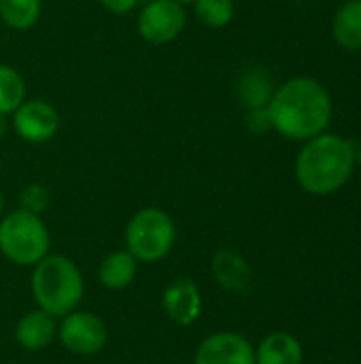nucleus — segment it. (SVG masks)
I'll return each mask as SVG.
<instances>
[{"mask_svg":"<svg viewBox=\"0 0 361 364\" xmlns=\"http://www.w3.org/2000/svg\"><path fill=\"white\" fill-rule=\"evenodd\" d=\"M191 6H194L196 19L202 26L213 28V30L226 28L234 19V13H236L234 0H194Z\"/></svg>","mask_w":361,"mask_h":364,"instance_id":"6ab92c4d","label":"nucleus"},{"mask_svg":"<svg viewBox=\"0 0 361 364\" xmlns=\"http://www.w3.org/2000/svg\"><path fill=\"white\" fill-rule=\"evenodd\" d=\"M194 364H255V346L240 333L219 331L200 341Z\"/></svg>","mask_w":361,"mask_h":364,"instance_id":"1a4fd4ad","label":"nucleus"},{"mask_svg":"<svg viewBox=\"0 0 361 364\" xmlns=\"http://www.w3.org/2000/svg\"><path fill=\"white\" fill-rule=\"evenodd\" d=\"M138 275V260L128 250L111 252L98 267V282L106 290H126Z\"/></svg>","mask_w":361,"mask_h":364,"instance_id":"4468645a","label":"nucleus"},{"mask_svg":"<svg viewBox=\"0 0 361 364\" xmlns=\"http://www.w3.org/2000/svg\"><path fill=\"white\" fill-rule=\"evenodd\" d=\"M211 271L215 282L228 292H245L253 277L249 260L234 250H219L213 256Z\"/></svg>","mask_w":361,"mask_h":364,"instance_id":"f8f14e48","label":"nucleus"},{"mask_svg":"<svg viewBox=\"0 0 361 364\" xmlns=\"http://www.w3.org/2000/svg\"><path fill=\"white\" fill-rule=\"evenodd\" d=\"M113 15H128L136 9L138 0H98Z\"/></svg>","mask_w":361,"mask_h":364,"instance_id":"4be33fe9","label":"nucleus"},{"mask_svg":"<svg viewBox=\"0 0 361 364\" xmlns=\"http://www.w3.org/2000/svg\"><path fill=\"white\" fill-rule=\"evenodd\" d=\"M26 100V81L11 64H0V115L11 117Z\"/></svg>","mask_w":361,"mask_h":364,"instance_id":"a211bd4d","label":"nucleus"},{"mask_svg":"<svg viewBox=\"0 0 361 364\" xmlns=\"http://www.w3.org/2000/svg\"><path fill=\"white\" fill-rule=\"evenodd\" d=\"M334 41L347 51L361 49V0H347L332 21Z\"/></svg>","mask_w":361,"mask_h":364,"instance_id":"dca6fc26","label":"nucleus"},{"mask_svg":"<svg viewBox=\"0 0 361 364\" xmlns=\"http://www.w3.org/2000/svg\"><path fill=\"white\" fill-rule=\"evenodd\" d=\"M274 94V83L272 77L266 68L255 66L249 68L240 75L238 79V100L243 107L249 109H266L270 98Z\"/></svg>","mask_w":361,"mask_h":364,"instance_id":"2eb2a0df","label":"nucleus"},{"mask_svg":"<svg viewBox=\"0 0 361 364\" xmlns=\"http://www.w3.org/2000/svg\"><path fill=\"white\" fill-rule=\"evenodd\" d=\"M11 128L26 143L40 145L51 141L60 130V115L43 98H26L11 115Z\"/></svg>","mask_w":361,"mask_h":364,"instance_id":"6e6552de","label":"nucleus"},{"mask_svg":"<svg viewBox=\"0 0 361 364\" xmlns=\"http://www.w3.org/2000/svg\"><path fill=\"white\" fill-rule=\"evenodd\" d=\"M162 307L168 320L177 326H191L200 320L204 307L200 288L189 277H177L164 288Z\"/></svg>","mask_w":361,"mask_h":364,"instance_id":"9d476101","label":"nucleus"},{"mask_svg":"<svg viewBox=\"0 0 361 364\" xmlns=\"http://www.w3.org/2000/svg\"><path fill=\"white\" fill-rule=\"evenodd\" d=\"M43 13V0H0V21L17 32L36 26Z\"/></svg>","mask_w":361,"mask_h":364,"instance_id":"f3484780","label":"nucleus"},{"mask_svg":"<svg viewBox=\"0 0 361 364\" xmlns=\"http://www.w3.org/2000/svg\"><path fill=\"white\" fill-rule=\"evenodd\" d=\"M126 250L145 264L164 260L177 243V224L160 207L138 209L126 224Z\"/></svg>","mask_w":361,"mask_h":364,"instance_id":"20e7f679","label":"nucleus"},{"mask_svg":"<svg viewBox=\"0 0 361 364\" xmlns=\"http://www.w3.org/2000/svg\"><path fill=\"white\" fill-rule=\"evenodd\" d=\"M30 290L36 307L57 320L79 307L85 282L74 260L64 254H47L32 267Z\"/></svg>","mask_w":361,"mask_h":364,"instance_id":"7ed1b4c3","label":"nucleus"},{"mask_svg":"<svg viewBox=\"0 0 361 364\" xmlns=\"http://www.w3.org/2000/svg\"><path fill=\"white\" fill-rule=\"evenodd\" d=\"M355 164H360L361 166V145L355 149Z\"/></svg>","mask_w":361,"mask_h":364,"instance_id":"b1692460","label":"nucleus"},{"mask_svg":"<svg viewBox=\"0 0 361 364\" xmlns=\"http://www.w3.org/2000/svg\"><path fill=\"white\" fill-rule=\"evenodd\" d=\"M49 190L40 183H30L26 186L21 192H19V209L28 211V213H34V215H40L47 207H49Z\"/></svg>","mask_w":361,"mask_h":364,"instance_id":"aec40b11","label":"nucleus"},{"mask_svg":"<svg viewBox=\"0 0 361 364\" xmlns=\"http://www.w3.org/2000/svg\"><path fill=\"white\" fill-rule=\"evenodd\" d=\"M57 339V322L43 309H32L15 324V341L26 352H43Z\"/></svg>","mask_w":361,"mask_h":364,"instance_id":"9b49d317","label":"nucleus"},{"mask_svg":"<svg viewBox=\"0 0 361 364\" xmlns=\"http://www.w3.org/2000/svg\"><path fill=\"white\" fill-rule=\"evenodd\" d=\"M51 247V235L40 215L15 209L0 218V254L15 267H34Z\"/></svg>","mask_w":361,"mask_h":364,"instance_id":"39448f33","label":"nucleus"},{"mask_svg":"<svg viewBox=\"0 0 361 364\" xmlns=\"http://www.w3.org/2000/svg\"><path fill=\"white\" fill-rule=\"evenodd\" d=\"M174 2H179V4H191L194 0H174Z\"/></svg>","mask_w":361,"mask_h":364,"instance_id":"a878e982","label":"nucleus"},{"mask_svg":"<svg viewBox=\"0 0 361 364\" xmlns=\"http://www.w3.org/2000/svg\"><path fill=\"white\" fill-rule=\"evenodd\" d=\"M355 147L340 134L321 132L304 141L296 164L298 186L313 196H330L345 188L355 171Z\"/></svg>","mask_w":361,"mask_h":364,"instance_id":"f03ea898","label":"nucleus"},{"mask_svg":"<svg viewBox=\"0 0 361 364\" xmlns=\"http://www.w3.org/2000/svg\"><path fill=\"white\" fill-rule=\"evenodd\" d=\"M57 324V341L77 356H96L109 341V328L94 311H70Z\"/></svg>","mask_w":361,"mask_h":364,"instance_id":"423d86ee","label":"nucleus"},{"mask_svg":"<svg viewBox=\"0 0 361 364\" xmlns=\"http://www.w3.org/2000/svg\"><path fill=\"white\" fill-rule=\"evenodd\" d=\"M245 126H247L249 132H253V134H264V132L272 130L268 109H249L247 115H245Z\"/></svg>","mask_w":361,"mask_h":364,"instance_id":"412c9836","label":"nucleus"},{"mask_svg":"<svg viewBox=\"0 0 361 364\" xmlns=\"http://www.w3.org/2000/svg\"><path fill=\"white\" fill-rule=\"evenodd\" d=\"M6 130H9V119H6V115H0V136H2Z\"/></svg>","mask_w":361,"mask_h":364,"instance_id":"5701e85b","label":"nucleus"},{"mask_svg":"<svg viewBox=\"0 0 361 364\" xmlns=\"http://www.w3.org/2000/svg\"><path fill=\"white\" fill-rule=\"evenodd\" d=\"M2 209H4V196H2V192H0V218H2Z\"/></svg>","mask_w":361,"mask_h":364,"instance_id":"393cba45","label":"nucleus"},{"mask_svg":"<svg viewBox=\"0 0 361 364\" xmlns=\"http://www.w3.org/2000/svg\"><path fill=\"white\" fill-rule=\"evenodd\" d=\"M266 109L274 132L302 143L326 132L334 115L328 87L313 77H294L274 87Z\"/></svg>","mask_w":361,"mask_h":364,"instance_id":"f257e3e1","label":"nucleus"},{"mask_svg":"<svg viewBox=\"0 0 361 364\" xmlns=\"http://www.w3.org/2000/svg\"><path fill=\"white\" fill-rule=\"evenodd\" d=\"M304 348L300 339L287 331L266 335L255 348V364H302Z\"/></svg>","mask_w":361,"mask_h":364,"instance_id":"ddd939ff","label":"nucleus"},{"mask_svg":"<svg viewBox=\"0 0 361 364\" xmlns=\"http://www.w3.org/2000/svg\"><path fill=\"white\" fill-rule=\"evenodd\" d=\"M185 23V4L174 0H151L140 9L136 30L138 36L149 45H168L183 34Z\"/></svg>","mask_w":361,"mask_h":364,"instance_id":"0eeeda50","label":"nucleus"}]
</instances>
